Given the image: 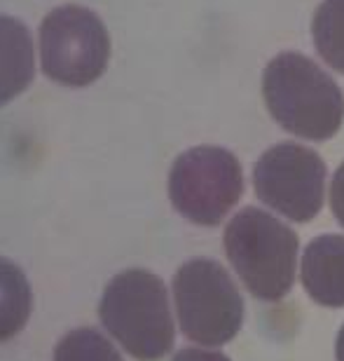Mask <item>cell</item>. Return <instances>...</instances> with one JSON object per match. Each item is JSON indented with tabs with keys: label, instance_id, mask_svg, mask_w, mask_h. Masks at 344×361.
Masks as SVG:
<instances>
[{
	"label": "cell",
	"instance_id": "7c38bea8",
	"mask_svg": "<svg viewBox=\"0 0 344 361\" xmlns=\"http://www.w3.org/2000/svg\"><path fill=\"white\" fill-rule=\"evenodd\" d=\"M52 361H125L108 334L96 329H73L54 345Z\"/></svg>",
	"mask_w": 344,
	"mask_h": 361
},
{
	"label": "cell",
	"instance_id": "8992f818",
	"mask_svg": "<svg viewBox=\"0 0 344 361\" xmlns=\"http://www.w3.org/2000/svg\"><path fill=\"white\" fill-rule=\"evenodd\" d=\"M110 40L103 21L80 5L56 7L40 24V61L49 80L87 87L108 66Z\"/></svg>",
	"mask_w": 344,
	"mask_h": 361
},
{
	"label": "cell",
	"instance_id": "52a82bcc",
	"mask_svg": "<svg viewBox=\"0 0 344 361\" xmlns=\"http://www.w3.org/2000/svg\"><path fill=\"white\" fill-rule=\"evenodd\" d=\"M255 195L295 223H310L324 207L326 162L300 143H279L260 155L253 169Z\"/></svg>",
	"mask_w": 344,
	"mask_h": 361
},
{
	"label": "cell",
	"instance_id": "6da1fadb",
	"mask_svg": "<svg viewBox=\"0 0 344 361\" xmlns=\"http://www.w3.org/2000/svg\"><path fill=\"white\" fill-rule=\"evenodd\" d=\"M98 319L113 343L139 361H160L174 350L169 291L150 270L129 268L113 274L98 300Z\"/></svg>",
	"mask_w": 344,
	"mask_h": 361
},
{
	"label": "cell",
	"instance_id": "5bb4252c",
	"mask_svg": "<svg viewBox=\"0 0 344 361\" xmlns=\"http://www.w3.org/2000/svg\"><path fill=\"white\" fill-rule=\"evenodd\" d=\"M171 361H229V357H225L223 352L206 350V348L199 345V348H183V350H178Z\"/></svg>",
	"mask_w": 344,
	"mask_h": 361
},
{
	"label": "cell",
	"instance_id": "7a4b0ae2",
	"mask_svg": "<svg viewBox=\"0 0 344 361\" xmlns=\"http://www.w3.org/2000/svg\"><path fill=\"white\" fill-rule=\"evenodd\" d=\"M262 97L272 118L300 139L328 141L342 127V90L305 54H276L262 73Z\"/></svg>",
	"mask_w": 344,
	"mask_h": 361
},
{
	"label": "cell",
	"instance_id": "4fadbf2b",
	"mask_svg": "<svg viewBox=\"0 0 344 361\" xmlns=\"http://www.w3.org/2000/svg\"><path fill=\"white\" fill-rule=\"evenodd\" d=\"M331 207L338 223L344 228V162L338 167L331 183Z\"/></svg>",
	"mask_w": 344,
	"mask_h": 361
},
{
	"label": "cell",
	"instance_id": "5b68a950",
	"mask_svg": "<svg viewBox=\"0 0 344 361\" xmlns=\"http://www.w3.org/2000/svg\"><path fill=\"white\" fill-rule=\"evenodd\" d=\"M243 192V171L234 153L218 146H195L174 160L169 200L185 221L218 226Z\"/></svg>",
	"mask_w": 344,
	"mask_h": 361
},
{
	"label": "cell",
	"instance_id": "8fae6325",
	"mask_svg": "<svg viewBox=\"0 0 344 361\" xmlns=\"http://www.w3.org/2000/svg\"><path fill=\"white\" fill-rule=\"evenodd\" d=\"M312 35L321 59L344 75V0H324L317 7Z\"/></svg>",
	"mask_w": 344,
	"mask_h": 361
},
{
	"label": "cell",
	"instance_id": "3957f363",
	"mask_svg": "<svg viewBox=\"0 0 344 361\" xmlns=\"http://www.w3.org/2000/svg\"><path fill=\"white\" fill-rule=\"evenodd\" d=\"M223 247L253 298L276 302L291 293L298 268V235L286 223L257 207H246L227 223Z\"/></svg>",
	"mask_w": 344,
	"mask_h": 361
},
{
	"label": "cell",
	"instance_id": "ba28073f",
	"mask_svg": "<svg viewBox=\"0 0 344 361\" xmlns=\"http://www.w3.org/2000/svg\"><path fill=\"white\" fill-rule=\"evenodd\" d=\"M302 286L314 302L344 307V237L321 235L307 244L302 256Z\"/></svg>",
	"mask_w": 344,
	"mask_h": 361
},
{
	"label": "cell",
	"instance_id": "9a60e30c",
	"mask_svg": "<svg viewBox=\"0 0 344 361\" xmlns=\"http://www.w3.org/2000/svg\"><path fill=\"white\" fill-rule=\"evenodd\" d=\"M335 357H338V361H344V326L340 329L338 341H335Z\"/></svg>",
	"mask_w": 344,
	"mask_h": 361
},
{
	"label": "cell",
	"instance_id": "30bf717a",
	"mask_svg": "<svg viewBox=\"0 0 344 361\" xmlns=\"http://www.w3.org/2000/svg\"><path fill=\"white\" fill-rule=\"evenodd\" d=\"M33 312V291L17 263L0 256V343L17 338Z\"/></svg>",
	"mask_w": 344,
	"mask_h": 361
},
{
	"label": "cell",
	"instance_id": "9c48e42d",
	"mask_svg": "<svg viewBox=\"0 0 344 361\" xmlns=\"http://www.w3.org/2000/svg\"><path fill=\"white\" fill-rule=\"evenodd\" d=\"M35 75V54L28 28L0 14V108L14 101Z\"/></svg>",
	"mask_w": 344,
	"mask_h": 361
},
{
	"label": "cell",
	"instance_id": "277c9868",
	"mask_svg": "<svg viewBox=\"0 0 344 361\" xmlns=\"http://www.w3.org/2000/svg\"><path fill=\"white\" fill-rule=\"evenodd\" d=\"M174 310L178 329L202 348L234 341L243 324V298L218 261L192 258L174 274Z\"/></svg>",
	"mask_w": 344,
	"mask_h": 361
}]
</instances>
